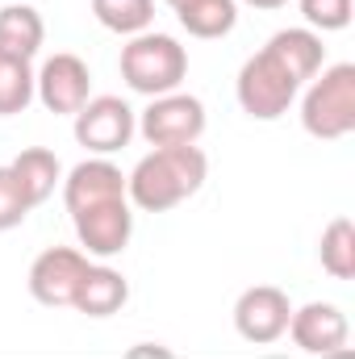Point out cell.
Here are the masks:
<instances>
[{"instance_id":"18","label":"cell","mask_w":355,"mask_h":359,"mask_svg":"<svg viewBox=\"0 0 355 359\" xmlns=\"http://www.w3.org/2000/svg\"><path fill=\"white\" fill-rule=\"evenodd\" d=\"M318 255H322V268L330 271L335 280H355V222L347 213L335 217V222L322 230Z\"/></svg>"},{"instance_id":"11","label":"cell","mask_w":355,"mask_h":359,"mask_svg":"<svg viewBox=\"0 0 355 359\" xmlns=\"http://www.w3.org/2000/svg\"><path fill=\"white\" fill-rule=\"evenodd\" d=\"M72 217H76L80 247L88 255H100V259L121 255L126 243H130V234H134V213H130L126 196L121 201H105V205H88V209H80Z\"/></svg>"},{"instance_id":"7","label":"cell","mask_w":355,"mask_h":359,"mask_svg":"<svg viewBox=\"0 0 355 359\" xmlns=\"http://www.w3.org/2000/svg\"><path fill=\"white\" fill-rule=\"evenodd\" d=\"M134 138V109L117 96H92L76 113V142L92 155H113Z\"/></svg>"},{"instance_id":"5","label":"cell","mask_w":355,"mask_h":359,"mask_svg":"<svg viewBox=\"0 0 355 359\" xmlns=\"http://www.w3.org/2000/svg\"><path fill=\"white\" fill-rule=\"evenodd\" d=\"M205 134V104L196 96L168 92L155 96L151 109L142 113V138L159 151V147H196V138Z\"/></svg>"},{"instance_id":"6","label":"cell","mask_w":355,"mask_h":359,"mask_svg":"<svg viewBox=\"0 0 355 359\" xmlns=\"http://www.w3.org/2000/svg\"><path fill=\"white\" fill-rule=\"evenodd\" d=\"M88 268L92 264L84 259V251H76V247H51V251H42L34 259V268H29V292H34V301L46 305V309H67L76 301V288H80V280H84Z\"/></svg>"},{"instance_id":"10","label":"cell","mask_w":355,"mask_h":359,"mask_svg":"<svg viewBox=\"0 0 355 359\" xmlns=\"http://www.w3.org/2000/svg\"><path fill=\"white\" fill-rule=\"evenodd\" d=\"M34 92L42 96V104L51 109V113H80L84 104H88L92 96V76H88V63L80 59V55H55V59H46V67L34 76Z\"/></svg>"},{"instance_id":"25","label":"cell","mask_w":355,"mask_h":359,"mask_svg":"<svg viewBox=\"0 0 355 359\" xmlns=\"http://www.w3.org/2000/svg\"><path fill=\"white\" fill-rule=\"evenodd\" d=\"M168 4H172V8L180 13V8H188V4H196V0H168Z\"/></svg>"},{"instance_id":"2","label":"cell","mask_w":355,"mask_h":359,"mask_svg":"<svg viewBox=\"0 0 355 359\" xmlns=\"http://www.w3.org/2000/svg\"><path fill=\"white\" fill-rule=\"evenodd\" d=\"M301 126L305 134L322 142H339L355 130V63H335L314 80L301 100Z\"/></svg>"},{"instance_id":"12","label":"cell","mask_w":355,"mask_h":359,"mask_svg":"<svg viewBox=\"0 0 355 359\" xmlns=\"http://www.w3.org/2000/svg\"><path fill=\"white\" fill-rule=\"evenodd\" d=\"M121 196H126V176L109 159H84L80 168H72V176L63 184L67 213H80V209L105 205V201H121Z\"/></svg>"},{"instance_id":"1","label":"cell","mask_w":355,"mask_h":359,"mask_svg":"<svg viewBox=\"0 0 355 359\" xmlns=\"http://www.w3.org/2000/svg\"><path fill=\"white\" fill-rule=\"evenodd\" d=\"M205 176H209V159L201 147H159L126 176V192L138 209L168 213L192 192H201Z\"/></svg>"},{"instance_id":"3","label":"cell","mask_w":355,"mask_h":359,"mask_svg":"<svg viewBox=\"0 0 355 359\" xmlns=\"http://www.w3.org/2000/svg\"><path fill=\"white\" fill-rule=\"evenodd\" d=\"M188 76V55L168 34H138L121 50V80L142 96H168Z\"/></svg>"},{"instance_id":"13","label":"cell","mask_w":355,"mask_h":359,"mask_svg":"<svg viewBox=\"0 0 355 359\" xmlns=\"http://www.w3.org/2000/svg\"><path fill=\"white\" fill-rule=\"evenodd\" d=\"M264 50L297 80V84L314 80V76L322 72V59H326V46H322V38H318L314 29H280Z\"/></svg>"},{"instance_id":"15","label":"cell","mask_w":355,"mask_h":359,"mask_svg":"<svg viewBox=\"0 0 355 359\" xmlns=\"http://www.w3.org/2000/svg\"><path fill=\"white\" fill-rule=\"evenodd\" d=\"M46 42V25L29 4H4L0 8V55L8 59H34Z\"/></svg>"},{"instance_id":"4","label":"cell","mask_w":355,"mask_h":359,"mask_svg":"<svg viewBox=\"0 0 355 359\" xmlns=\"http://www.w3.org/2000/svg\"><path fill=\"white\" fill-rule=\"evenodd\" d=\"M297 88H301V84H297L267 50H260L255 59H247L243 72H239V104H243V113L255 117V121H276V117H284L288 104L297 100Z\"/></svg>"},{"instance_id":"9","label":"cell","mask_w":355,"mask_h":359,"mask_svg":"<svg viewBox=\"0 0 355 359\" xmlns=\"http://www.w3.org/2000/svg\"><path fill=\"white\" fill-rule=\"evenodd\" d=\"M288 334H293L297 351H305V355H343L347 339H351V326H347V313L339 305L309 301L305 309H293Z\"/></svg>"},{"instance_id":"21","label":"cell","mask_w":355,"mask_h":359,"mask_svg":"<svg viewBox=\"0 0 355 359\" xmlns=\"http://www.w3.org/2000/svg\"><path fill=\"white\" fill-rule=\"evenodd\" d=\"M355 13V0H301V17L322 29V34H335V29H347Z\"/></svg>"},{"instance_id":"19","label":"cell","mask_w":355,"mask_h":359,"mask_svg":"<svg viewBox=\"0 0 355 359\" xmlns=\"http://www.w3.org/2000/svg\"><path fill=\"white\" fill-rule=\"evenodd\" d=\"M92 17L113 34H142L155 21V0H92Z\"/></svg>"},{"instance_id":"8","label":"cell","mask_w":355,"mask_h":359,"mask_svg":"<svg viewBox=\"0 0 355 359\" xmlns=\"http://www.w3.org/2000/svg\"><path fill=\"white\" fill-rule=\"evenodd\" d=\"M288 318H293V305H288V292L276 288V284H255L239 297L234 305V326L247 343L267 347L276 343L280 334H288Z\"/></svg>"},{"instance_id":"22","label":"cell","mask_w":355,"mask_h":359,"mask_svg":"<svg viewBox=\"0 0 355 359\" xmlns=\"http://www.w3.org/2000/svg\"><path fill=\"white\" fill-rule=\"evenodd\" d=\"M29 196L21 192V184L17 176L8 172V168H0V230H13V226H21L25 217H29Z\"/></svg>"},{"instance_id":"16","label":"cell","mask_w":355,"mask_h":359,"mask_svg":"<svg viewBox=\"0 0 355 359\" xmlns=\"http://www.w3.org/2000/svg\"><path fill=\"white\" fill-rule=\"evenodd\" d=\"M8 172L17 176L21 192L29 196V205H42V201L55 192V184H59V159H55V151H46V147H29V151H21V155L8 163Z\"/></svg>"},{"instance_id":"20","label":"cell","mask_w":355,"mask_h":359,"mask_svg":"<svg viewBox=\"0 0 355 359\" xmlns=\"http://www.w3.org/2000/svg\"><path fill=\"white\" fill-rule=\"evenodd\" d=\"M29 100H34V72H29V63L0 55V117L25 113Z\"/></svg>"},{"instance_id":"24","label":"cell","mask_w":355,"mask_h":359,"mask_svg":"<svg viewBox=\"0 0 355 359\" xmlns=\"http://www.w3.org/2000/svg\"><path fill=\"white\" fill-rule=\"evenodd\" d=\"M134 355H168V351H163V347H151V343H147V347H138Z\"/></svg>"},{"instance_id":"23","label":"cell","mask_w":355,"mask_h":359,"mask_svg":"<svg viewBox=\"0 0 355 359\" xmlns=\"http://www.w3.org/2000/svg\"><path fill=\"white\" fill-rule=\"evenodd\" d=\"M247 4H255V8H284L288 0H247Z\"/></svg>"},{"instance_id":"14","label":"cell","mask_w":355,"mask_h":359,"mask_svg":"<svg viewBox=\"0 0 355 359\" xmlns=\"http://www.w3.org/2000/svg\"><path fill=\"white\" fill-rule=\"evenodd\" d=\"M130 301V280L113 268H88L80 288H76V301L72 309L84 313V318H113L121 305Z\"/></svg>"},{"instance_id":"17","label":"cell","mask_w":355,"mask_h":359,"mask_svg":"<svg viewBox=\"0 0 355 359\" xmlns=\"http://www.w3.org/2000/svg\"><path fill=\"white\" fill-rule=\"evenodd\" d=\"M176 17L192 38H205V42H209V38H226V34L234 29L239 4H234V0H196V4H188V8H180Z\"/></svg>"}]
</instances>
